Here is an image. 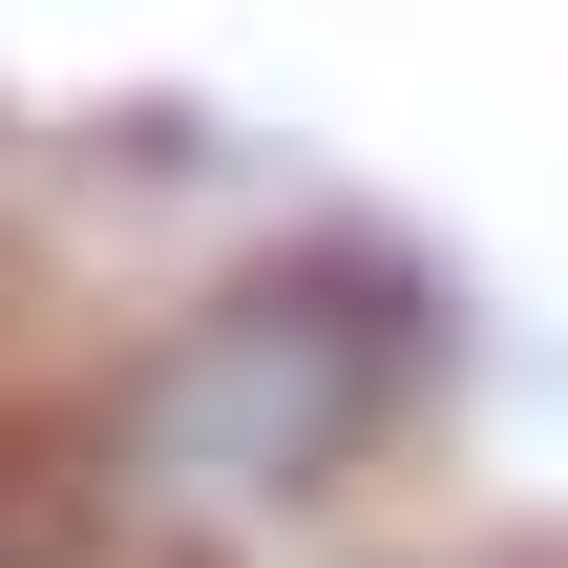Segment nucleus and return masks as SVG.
<instances>
[{
  "instance_id": "1",
  "label": "nucleus",
  "mask_w": 568,
  "mask_h": 568,
  "mask_svg": "<svg viewBox=\"0 0 568 568\" xmlns=\"http://www.w3.org/2000/svg\"><path fill=\"white\" fill-rule=\"evenodd\" d=\"M400 379H422V316L379 274H337V253L211 274V295H169L105 358V400H84V527L105 548H274V527H316L379 464Z\"/></svg>"
}]
</instances>
